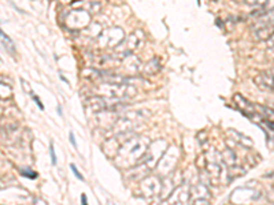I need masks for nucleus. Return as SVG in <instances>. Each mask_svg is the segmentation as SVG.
<instances>
[{"instance_id": "39448f33", "label": "nucleus", "mask_w": 274, "mask_h": 205, "mask_svg": "<svg viewBox=\"0 0 274 205\" xmlns=\"http://www.w3.org/2000/svg\"><path fill=\"white\" fill-rule=\"evenodd\" d=\"M244 3L250 5L251 8H264L265 5L269 3V0H244Z\"/></svg>"}, {"instance_id": "423d86ee", "label": "nucleus", "mask_w": 274, "mask_h": 205, "mask_svg": "<svg viewBox=\"0 0 274 205\" xmlns=\"http://www.w3.org/2000/svg\"><path fill=\"white\" fill-rule=\"evenodd\" d=\"M70 169L73 170V173H74V175H75V177H77V178L80 179V181H84V177L81 175L80 171H78V169L75 167V164H70Z\"/></svg>"}, {"instance_id": "ddd939ff", "label": "nucleus", "mask_w": 274, "mask_h": 205, "mask_svg": "<svg viewBox=\"0 0 274 205\" xmlns=\"http://www.w3.org/2000/svg\"><path fill=\"white\" fill-rule=\"evenodd\" d=\"M243 1H244V0H243Z\"/></svg>"}, {"instance_id": "20e7f679", "label": "nucleus", "mask_w": 274, "mask_h": 205, "mask_svg": "<svg viewBox=\"0 0 274 205\" xmlns=\"http://www.w3.org/2000/svg\"><path fill=\"white\" fill-rule=\"evenodd\" d=\"M0 41H1V44L4 45L5 49L8 51V52L11 53V55H14L15 53V47H14V42L11 41L10 37L7 36V34H4V33L0 30Z\"/></svg>"}, {"instance_id": "7ed1b4c3", "label": "nucleus", "mask_w": 274, "mask_h": 205, "mask_svg": "<svg viewBox=\"0 0 274 205\" xmlns=\"http://www.w3.org/2000/svg\"><path fill=\"white\" fill-rule=\"evenodd\" d=\"M228 133H231V134H233V137H235V140H236L237 142H240L242 145H244V147H248L251 148L253 147V141L250 140V137H246L244 134H242V133L239 132H235V130H229Z\"/></svg>"}, {"instance_id": "6e6552de", "label": "nucleus", "mask_w": 274, "mask_h": 205, "mask_svg": "<svg viewBox=\"0 0 274 205\" xmlns=\"http://www.w3.org/2000/svg\"><path fill=\"white\" fill-rule=\"evenodd\" d=\"M266 42H268V47L274 49V33L269 37V38H268V40H266Z\"/></svg>"}, {"instance_id": "f8f14e48", "label": "nucleus", "mask_w": 274, "mask_h": 205, "mask_svg": "<svg viewBox=\"0 0 274 205\" xmlns=\"http://www.w3.org/2000/svg\"><path fill=\"white\" fill-rule=\"evenodd\" d=\"M81 203H82V204H88V200H86V196L85 195L81 196Z\"/></svg>"}, {"instance_id": "1a4fd4ad", "label": "nucleus", "mask_w": 274, "mask_h": 205, "mask_svg": "<svg viewBox=\"0 0 274 205\" xmlns=\"http://www.w3.org/2000/svg\"><path fill=\"white\" fill-rule=\"evenodd\" d=\"M21 174H22V175H25V177H29V178H32V179H34V178H36V177H37V175H36V174L26 173V170H22Z\"/></svg>"}, {"instance_id": "9b49d317", "label": "nucleus", "mask_w": 274, "mask_h": 205, "mask_svg": "<svg viewBox=\"0 0 274 205\" xmlns=\"http://www.w3.org/2000/svg\"><path fill=\"white\" fill-rule=\"evenodd\" d=\"M69 138H70V142H71V144H73V147L77 148V142H75L74 134H73V133H71V132H70V134H69Z\"/></svg>"}, {"instance_id": "f257e3e1", "label": "nucleus", "mask_w": 274, "mask_h": 205, "mask_svg": "<svg viewBox=\"0 0 274 205\" xmlns=\"http://www.w3.org/2000/svg\"><path fill=\"white\" fill-rule=\"evenodd\" d=\"M254 82L257 86L262 88V89H269L274 90V74L273 73H261L258 74Z\"/></svg>"}, {"instance_id": "9d476101", "label": "nucleus", "mask_w": 274, "mask_h": 205, "mask_svg": "<svg viewBox=\"0 0 274 205\" xmlns=\"http://www.w3.org/2000/svg\"><path fill=\"white\" fill-rule=\"evenodd\" d=\"M32 97H33V100H34V101H36V103H37L38 108H40V110H44V105H43V103H41V101L38 100L37 97H36V96H34V95H32Z\"/></svg>"}, {"instance_id": "f03ea898", "label": "nucleus", "mask_w": 274, "mask_h": 205, "mask_svg": "<svg viewBox=\"0 0 274 205\" xmlns=\"http://www.w3.org/2000/svg\"><path fill=\"white\" fill-rule=\"evenodd\" d=\"M257 25H274V7L258 16Z\"/></svg>"}, {"instance_id": "0eeeda50", "label": "nucleus", "mask_w": 274, "mask_h": 205, "mask_svg": "<svg viewBox=\"0 0 274 205\" xmlns=\"http://www.w3.org/2000/svg\"><path fill=\"white\" fill-rule=\"evenodd\" d=\"M49 153H51V162H52V164H56V155H55V148L52 144L49 147Z\"/></svg>"}]
</instances>
